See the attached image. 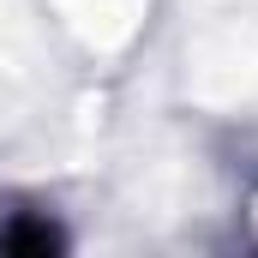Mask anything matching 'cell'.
I'll return each instance as SVG.
<instances>
[{
	"instance_id": "cell-1",
	"label": "cell",
	"mask_w": 258,
	"mask_h": 258,
	"mask_svg": "<svg viewBox=\"0 0 258 258\" xmlns=\"http://www.w3.org/2000/svg\"><path fill=\"white\" fill-rule=\"evenodd\" d=\"M0 246H6V252H54L60 234H54L48 222H12V228L0 234Z\"/></svg>"
}]
</instances>
